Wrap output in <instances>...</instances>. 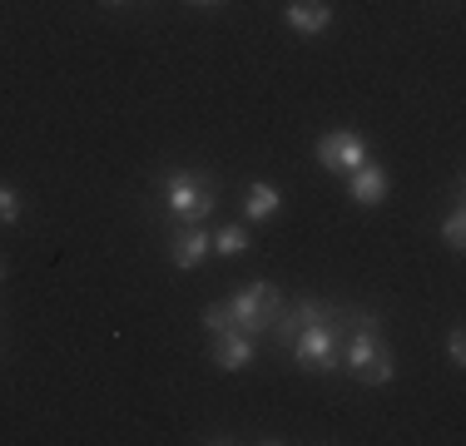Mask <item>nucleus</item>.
<instances>
[{"instance_id": "obj_1", "label": "nucleus", "mask_w": 466, "mask_h": 446, "mask_svg": "<svg viewBox=\"0 0 466 446\" xmlns=\"http://www.w3.org/2000/svg\"><path fill=\"white\" fill-rule=\"evenodd\" d=\"M348 322H352V332L342 338V367L368 387L392 382L397 362H392V348L382 338V318L372 308H362V312H348Z\"/></svg>"}, {"instance_id": "obj_2", "label": "nucleus", "mask_w": 466, "mask_h": 446, "mask_svg": "<svg viewBox=\"0 0 466 446\" xmlns=\"http://www.w3.org/2000/svg\"><path fill=\"white\" fill-rule=\"evenodd\" d=\"M154 194H159L164 218L184 228V223H204L218 208V178L208 169H169L154 184Z\"/></svg>"}, {"instance_id": "obj_3", "label": "nucleus", "mask_w": 466, "mask_h": 446, "mask_svg": "<svg viewBox=\"0 0 466 446\" xmlns=\"http://www.w3.org/2000/svg\"><path fill=\"white\" fill-rule=\"evenodd\" d=\"M342 312H348V308H342ZM342 312H338V318H328V322H313V328H303L293 342H288V352H293V367H298V372L328 377V372H338V367H342Z\"/></svg>"}, {"instance_id": "obj_4", "label": "nucleus", "mask_w": 466, "mask_h": 446, "mask_svg": "<svg viewBox=\"0 0 466 446\" xmlns=\"http://www.w3.org/2000/svg\"><path fill=\"white\" fill-rule=\"evenodd\" d=\"M228 312H233V322H238L248 338H263V332L273 328V318L283 312V293L268 283V278H258V283L238 288V293L228 298Z\"/></svg>"}, {"instance_id": "obj_5", "label": "nucleus", "mask_w": 466, "mask_h": 446, "mask_svg": "<svg viewBox=\"0 0 466 446\" xmlns=\"http://www.w3.org/2000/svg\"><path fill=\"white\" fill-rule=\"evenodd\" d=\"M313 154H318V164H323L328 174L348 178L358 164H368V139H362L358 129H332V134H323V139L313 144Z\"/></svg>"}, {"instance_id": "obj_6", "label": "nucleus", "mask_w": 466, "mask_h": 446, "mask_svg": "<svg viewBox=\"0 0 466 446\" xmlns=\"http://www.w3.org/2000/svg\"><path fill=\"white\" fill-rule=\"evenodd\" d=\"M338 312H342V308L328 303V298H303V303H293V308L283 303V312L273 318V328H268V338L288 348V342H293L303 328H313V322H328V318H338Z\"/></svg>"}, {"instance_id": "obj_7", "label": "nucleus", "mask_w": 466, "mask_h": 446, "mask_svg": "<svg viewBox=\"0 0 466 446\" xmlns=\"http://www.w3.org/2000/svg\"><path fill=\"white\" fill-rule=\"evenodd\" d=\"M253 342H258V338H248L243 328L214 332V342H208V362H214L218 372H243V367H253V357H258Z\"/></svg>"}, {"instance_id": "obj_8", "label": "nucleus", "mask_w": 466, "mask_h": 446, "mask_svg": "<svg viewBox=\"0 0 466 446\" xmlns=\"http://www.w3.org/2000/svg\"><path fill=\"white\" fill-rule=\"evenodd\" d=\"M208 253H214V233H204V223H184L169 238V263L174 268H198Z\"/></svg>"}, {"instance_id": "obj_9", "label": "nucleus", "mask_w": 466, "mask_h": 446, "mask_svg": "<svg viewBox=\"0 0 466 446\" xmlns=\"http://www.w3.org/2000/svg\"><path fill=\"white\" fill-rule=\"evenodd\" d=\"M283 20H288V30H293V35L318 40L332 25V5H328V0H288Z\"/></svg>"}, {"instance_id": "obj_10", "label": "nucleus", "mask_w": 466, "mask_h": 446, "mask_svg": "<svg viewBox=\"0 0 466 446\" xmlns=\"http://www.w3.org/2000/svg\"><path fill=\"white\" fill-rule=\"evenodd\" d=\"M387 188H392V178H387L382 164H358V169L348 174V198L352 204H362V208H377L387 198Z\"/></svg>"}, {"instance_id": "obj_11", "label": "nucleus", "mask_w": 466, "mask_h": 446, "mask_svg": "<svg viewBox=\"0 0 466 446\" xmlns=\"http://www.w3.org/2000/svg\"><path fill=\"white\" fill-rule=\"evenodd\" d=\"M243 214H248L253 223H268L283 214V188L279 184H248V194H243Z\"/></svg>"}, {"instance_id": "obj_12", "label": "nucleus", "mask_w": 466, "mask_h": 446, "mask_svg": "<svg viewBox=\"0 0 466 446\" xmlns=\"http://www.w3.org/2000/svg\"><path fill=\"white\" fill-rule=\"evenodd\" d=\"M248 248H253V238H248L243 223H224V228L214 233V253H218V258H243Z\"/></svg>"}, {"instance_id": "obj_13", "label": "nucleus", "mask_w": 466, "mask_h": 446, "mask_svg": "<svg viewBox=\"0 0 466 446\" xmlns=\"http://www.w3.org/2000/svg\"><path fill=\"white\" fill-rule=\"evenodd\" d=\"M441 243H447L451 253H461V248H466V208H461V204L451 208L447 218H441Z\"/></svg>"}, {"instance_id": "obj_14", "label": "nucleus", "mask_w": 466, "mask_h": 446, "mask_svg": "<svg viewBox=\"0 0 466 446\" xmlns=\"http://www.w3.org/2000/svg\"><path fill=\"white\" fill-rule=\"evenodd\" d=\"M198 322H204V332H208V338H214V332H228V328H238V322H233V312H228V303H208V308H204V318H198Z\"/></svg>"}, {"instance_id": "obj_15", "label": "nucleus", "mask_w": 466, "mask_h": 446, "mask_svg": "<svg viewBox=\"0 0 466 446\" xmlns=\"http://www.w3.org/2000/svg\"><path fill=\"white\" fill-rule=\"evenodd\" d=\"M20 218V194L10 184H0V223H15Z\"/></svg>"}, {"instance_id": "obj_16", "label": "nucleus", "mask_w": 466, "mask_h": 446, "mask_svg": "<svg viewBox=\"0 0 466 446\" xmlns=\"http://www.w3.org/2000/svg\"><path fill=\"white\" fill-rule=\"evenodd\" d=\"M447 362H451V367H461V362H466V332H461V328H451V332H447Z\"/></svg>"}, {"instance_id": "obj_17", "label": "nucleus", "mask_w": 466, "mask_h": 446, "mask_svg": "<svg viewBox=\"0 0 466 446\" xmlns=\"http://www.w3.org/2000/svg\"><path fill=\"white\" fill-rule=\"evenodd\" d=\"M99 5H109V10H119V5H129V0H99Z\"/></svg>"}, {"instance_id": "obj_18", "label": "nucleus", "mask_w": 466, "mask_h": 446, "mask_svg": "<svg viewBox=\"0 0 466 446\" xmlns=\"http://www.w3.org/2000/svg\"><path fill=\"white\" fill-rule=\"evenodd\" d=\"M188 5H218V0H188Z\"/></svg>"}, {"instance_id": "obj_19", "label": "nucleus", "mask_w": 466, "mask_h": 446, "mask_svg": "<svg viewBox=\"0 0 466 446\" xmlns=\"http://www.w3.org/2000/svg\"><path fill=\"white\" fill-rule=\"evenodd\" d=\"M0 278H5V258H0Z\"/></svg>"}]
</instances>
